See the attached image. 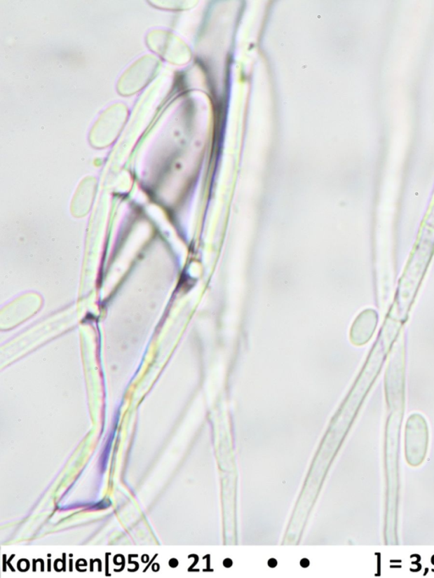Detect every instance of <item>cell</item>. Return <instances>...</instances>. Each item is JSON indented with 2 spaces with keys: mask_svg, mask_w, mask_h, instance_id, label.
<instances>
[{
  "mask_svg": "<svg viewBox=\"0 0 434 578\" xmlns=\"http://www.w3.org/2000/svg\"><path fill=\"white\" fill-rule=\"evenodd\" d=\"M433 249H421L413 254L400 279L395 300L388 311L389 317L405 324L415 301L426 273L431 261Z\"/></svg>",
  "mask_w": 434,
  "mask_h": 578,
  "instance_id": "cell-1",
  "label": "cell"
},
{
  "mask_svg": "<svg viewBox=\"0 0 434 578\" xmlns=\"http://www.w3.org/2000/svg\"><path fill=\"white\" fill-rule=\"evenodd\" d=\"M385 393L389 409L403 411L405 386V345L404 338L393 345L384 377Z\"/></svg>",
  "mask_w": 434,
  "mask_h": 578,
  "instance_id": "cell-2",
  "label": "cell"
},
{
  "mask_svg": "<svg viewBox=\"0 0 434 578\" xmlns=\"http://www.w3.org/2000/svg\"><path fill=\"white\" fill-rule=\"evenodd\" d=\"M427 420L420 414L409 416L405 427V450L412 459H423L428 446Z\"/></svg>",
  "mask_w": 434,
  "mask_h": 578,
  "instance_id": "cell-3",
  "label": "cell"
},
{
  "mask_svg": "<svg viewBox=\"0 0 434 578\" xmlns=\"http://www.w3.org/2000/svg\"><path fill=\"white\" fill-rule=\"evenodd\" d=\"M379 324V314L373 309L362 311L355 319L351 331V342L363 346L371 341Z\"/></svg>",
  "mask_w": 434,
  "mask_h": 578,
  "instance_id": "cell-4",
  "label": "cell"
},
{
  "mask_svg": "<svg viewBox=\"0 0 434 578\" xmlns=\"http://www.w3.org/2000/svg\"><path fill=\"white\" fill-rule=\"evenodd\" d=\"M300 565H301L303 567H309L310 563L307 559H304L301 560V563H300Z\"/></svg>",
  "mask_w": 434,
  "mask_h": 578,
  "instance_id": "cell-5",
  "label": "cell"
},
{
  "mask_svg": "<svg viewBox=\"0 0 434 578\" xmlns=\"http://www.w3.org/2000/svg\"><path fill=\"white\" fill-rule=\"evenodd\" d=\"M277 564H278V563H277V560H274V559H271V560H270L269 561V567H271V568L275 567H276V565H277Z\"/></svg>",
  "mask_w": 434,
  "mask_h": 578,
  "instance_id": "cell-6",
  "label": "cell"
},
{
  "mask_svg": "<svg viewBox=\"0 0 434 578\" xmlns=\"http://www.w3.org/2000/svg\"><path fill=\"white\" fill-rule=\"evenodd\" d=\"M233 565L232 560H224V565L226 567H230L231 565Z\"/></svg>",
  "mask_w": 434,
  "mask_h": 578,
  "instance_id": "cell-7",
  "label": "cell"
}]
</instances>
